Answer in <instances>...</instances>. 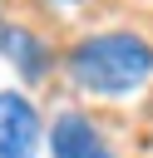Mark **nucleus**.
<instances>
[{"label": "nucleus", "instance_id": "1", "mask_svg": "<svg viewBox=\"0 0 153 158\" xmlns=\"http://www.w3.org/2000/svg\"><path fill=\"white\" fill-rule=\"evenodd\" d=\"M64 69H69V79L79 89L118 99V94H133V89L148 84V74H153V44L143 35H128V30L89 35V40H79L69 49Z\"/></svg>", "mask_w": 153, "mask_h": 158}, {"label": "nucleus", "instance_id": "2", "mask_svg": "<svg viewBox=\"0 0 153 158\" xmlns=\"http://www.w3.org/2000/svg\"><path fill=\"white\" fill-rule=\"evenodd\" d=\"M39 153V114L25 94L0 89V158H35Z\"/></svg>", "mask_w": 153, "mask_h": 158}, {"label": "nucleus", "instance_id": "3", "mask_svg": "<svg viewBox=\"0 0 153 158\" xmlns=\"http://www.w3.org/2000/svg\"><path fill=\"white\" fill-rule=\"evenodd\" d=\"M49 153L54 158H114L109 138L84 118V114H59L49 128Z\"/></svg>", "mask_w": 153, "mask_h": 158}, {"label": "nucleus", "instance_id": "4", "mask_svg": "<svg viewBox=\"0 0 153 158\" xmlns=\"http://www.w3.org/2000/svg\"><path fill=\"white\" fill-rule=\"evenodd\" d=\"M0 54L15 59V69H20L25 79H39V74H44V49H39V40H35L30 30H20V25L0 30Z\"/></svg>", "mask_w": 153, "mask_h": 158}, {"label": "nucleus", "instance_id": "5", "mask_svg": "<svg viewBox=\"0 0 153 158\" xmlns=\"http://www.w3.org/2000/svg\"><path fill=\"white\" fill-rule=\"evenodd\" d=\"M64 5H69V0H64Z\"/></svg>", "mask_w": 153, "mask_h": 158}]
</instances>
